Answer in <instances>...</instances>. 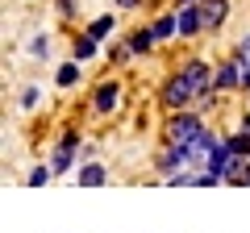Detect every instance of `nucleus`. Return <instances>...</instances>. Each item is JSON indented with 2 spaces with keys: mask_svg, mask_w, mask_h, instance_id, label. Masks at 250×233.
<instances>
[{
  "mask_svg": "<svg viewBox=\"0 0 250 233\" xmlns=\"http://www.w3.org/2000/svg\"><path fill=\"white\" fill-rule=\"evenodd\" d=\"M142 0H117V9H138Z\"/></svg>",
  "mask_w": 250,
  "mask_h": 233,
  "instance_id": "nucleus-21",
  "label": "nucleus"
},
{
  "mask_svg": "<svg viewBox=\"0 0 250 233\" xmlns=\"http://www.w3.org/2000/svg\"><path fill=\"white\" fill-rule=\"evenodd\" d=\"M96 50H100V42L83 29V34L75 38V46H71V58H75V63H88V58H96Z\"/></svg>",
  "mask_w": 250,
  "mask_h": 233,
  "instance_id": "nucleus-10",
  "label": "nucleus"
},
{
  "mask_svg": "<svg viewBox=\"0 0 250 233\" xmlns=\"http://www.w3.org/2000/svg\"><path fill=\"white\" fill-rule=\"evenodd\" d=\"M75 183H80V188H104L108 183V167L104 162H83V167L75 171Z\"/></svg>",
  "mask_w": 250,
  "mask_h": 233,
  "instance_id": "nucleus-8",
  "label": "nucleus"
},
{
  "mask_svg": "<svg viewBox=\"0 0 250 233\" xmlns=\"http://www.w3.org/2000/svg\"><path fill=\"white\" fill-rule=\"evenodd\" d=\"M233 58H238V63H242V71H250V34L242 38L238 46H233Z\"/></svg>",
  "mask_w": 250,
  "mask_h": 233,
  "instance_id": "nucleus-16",
  "label": "nucleus"
},
{
  "mask_svg": "<svg viewBox=\"0 0 250 233\" xmlns=\"http://www.w3.org/2000/svg\"><path fill=\"white\" fill-rule=\"evenodd\" d=\"M179 75L188 79V88L196 92V100H208L217 92V67H208L205 58H188V63L179 67Z\"/></svg>",
  "mask_w": 250,
  "mask_h": 233,
  "instance_id": "nucleus-2",
  "label": "nucleus"
},
{
  "mask_svg": "<svg viewBox=\"0 0 250 233\" xmlns=\"http://www.w3.org/2000/svg\"><path fill=\"white\" fill-rule=\"evenodd\" d=\"M38 104V88H25L21 92V108H34Z\"/></svg>",
  "mask_w": 250,
  "mask_h": 233,
  "instance_id": "nucleus-18",
  "label": "nucleus"
},
{
  "mask_svg": "<svg viewBox=\"0 0 250 233\" xmlns=\"http://www.w3.org/2000/svg\"><path fill=\"white\" fill-rule=\"evenodd\" d=\"M54 83H59V88H75V83H80V63H62L59 67V75H54Z\"/></svg>",
  "mask_w": 250,
  "mask_h": 233,
  "instance_id": "nucleus-14",
  "label": "nucleus"
},
{
  "mask_svg": "<svg viewBox=\"0 0 250 233\" xmlns=\"http://www.w3.org/2000/svg\"><path fill=\"white\" fill-rule=\"evenodd\" d=\"M175 21H179V38H196V34H205L200 4H179V9H175Z\"/></svg>",
  "mask_w": 250,
  "mask_h": 233,
  "instance_id": "nucleus-5",
  "label": "nucleus"
},
{
  "mask_svg": "<svg viewBox=\"0 0 250 233\" xmlns=\"http://www.w3.org/2000/svg\"><path fill=\"white\" fill-rule=\"evenodd\" d=\"M75 150H83V146H80V134H75V129H67V134L54 142V154H50L54 175H67V171L75 167Z\"/></svg>",
  "mask_w": 250,
  "mask_h": 233,
  "instance_id": "nucleus-3",
  "label": "nucleus"
},
{
  "mask_svg": "<svg viewBox=\"0 0 250 233\" xmlns=\"http://www.w3.org/2000/svg\"><path fill=\"white\" fill-rule=\"evenodd\" d=\"M200 17H205L208 34H217L225 25V17H229V0H200Z\"/></svg>",
  "mask_w": 250,
  "mask_h": 233,
  "instance_id": "nucleus-6",
  "label": "nucleus"
},
{
  "mask_svg": "<svg viewBox=\"0 0 250 233\" xmlns=\"http://www.w3.org/2000/svg\"><path fill=\"white\" fill-rule=\"evenodd\" d=\"M238 134H246V137H250V108L242 113V121H238Z\"/></svg>",
  "mask_w": 250,
  "mask_h": 233,
  "instance_id": "nucleus-19",
  "label": "nucleus"
},
{
  "mask_svg": "<svg viewBox=\"0 0 250 233\" xmlns=\"http://www.w3.org/2000/svg\"><path fill=\"white\" fill-rule=\"evenodd\" d=\"M59 13H62V17H71V13H75V0H59Z\"/></svg>",
  "mask_w": 250,
  "mask_h": 233,
  "instance_id": "nucleus-20",
  "label": "nucleus"
},
{
  "mask_svg": "<svg viewBox=\"0 0 250 233\" xmlns=\"http://www.w3.org/2000/svg\"><path fill=\"white\" fill-rule=\"evenodd\" d=\"M154 42H159V38H154L150 25H142V29H134V34H129V50H134V54H150Z\"/></svg>",
  "mask_w": 250,
  "mask_h": 233,
  "instance_id": "nucleus-12",
  "label": "nucleus"
},
{
  "mask_svg": "<svg viewBox=\"0 0 250 233\" xmlns=\"http://www.w3.org/2000/svg\"><path fill=\"white\" fill-rule=\"evenodd\" d=\"M121 104V83L117 79H104L96 88V96H92V108H96V113H113V108Z\"/></svg>",
  "mask_w": 250,
  "mask_h": 233,
  "instance_id": "nucleus-7",
  "label": "nucleus"
},
{
  "mask_svg": "<svg viewBox=\"0 0 250 233\" xmlns=\"http://www.w3.org/2000/svg\"><path fill=\"white\" fill-rule=\"evenodd\" d=\"M29 54H34V58H46V54H50V38H34V42H29Z\"/></svg>",
  "mask_w": 250,
  "mask_h": 233,
  "instance_id": "nucleus-17",
  "label": "nucleus"
},
{
  "mask_svg": "<svg viewBox=\"0 0 250 233\" xmlns=\"http://www.w3.org/2000/svg\"><path fill=\"white\" fill-rule=\"evenodd\" d=\"M50 179H54V167H50V162H42V167H34V171L25 175V183H29V188H46Z\"/></svg>",
  "mask_w": 250,
  "mask_h": 233,
  "instance_id": "nucleus-15",
  "label": "nucleus"
},
{
  "mask_svg": "<svg viewBox=\"0 0 250 233\" xmlns=\"http://www.w3.org/2000/svg\"><path fill=\"white\" fill-rule=\"evenodd\" d=\"M113 29H117V17H113V13H100V17L92 21V25H88V34L96 38V42H104V38L113 34Z\"/></svg>",
  "mask_w": 250,
  "mask_h": 233,
  "instance_id": "nucleus-13",
  "label": "nucleus"
},
{
  "mask_svg": "<svg viewBox=\"0 0 250 233\" xmlns=\"http://www.w3.org/2000/svg\"><path fill=\"white\" fill-rule=\"evenodd\" d=\"M192 100H196V92L188 88V79H184L179 71L171 75L167 83H163V108H171V113H184V108L192 104Z\"/></svg>",
  "mask_w": 250,
  "mask_h": 233,
  "instance_id": "nucleus-4",
  "label": "nucleus"
},
{
  "mask_svg": "<svg viewBox=\"0 0 250 233\" xmlns=\"http://www.w3.org/2000/svg\"><path fill=\"white\" fill-rule=\"evenodd\" d=\"M242 63L238 58H229V63H221L217 67V92H233V88H242Z\"/></svg>",
  "mask_w": 250,
  "mask_h": 233,
  "instance_id": "nucleus-9",
  "label": "nucleus"
},
{
  "mask_svg": "<svg viewBox=\"0 0 250 233\" xmlns=\"http://www.w3.org/2000/svg\"><path fill=\"white\" fill-rule=\"evenodd\" d=\"M150 29H154V38H159V42H167V38L179 34V21H175V13H163V17L150 21Z\"/></svg>",
  "mask_w": 250,
  "mask_h": 233,
  "instance_id": "nucleus-11",
  "label": "nucleus"
},
{
  "mask_svg": "<svg viewBox=\"0 0 250 233\" xmlns=\"http://www.w3.org/2000/svg\"><path fill=\"white\" fill-rule=\"evenodd\" d=\"M179 4H200V0H175V9H179Z\"/></svg>",
  "mask_w": 250,
  "mask_h": 233,
  "instance_id": "nucleus-22",
  "label": "nucleus"
},
{
  "mask_svg": "<svg viewBox=\"0 0 250 233\" xmlns=\"http://www.w3.org/2000/svg\"><path fill=\"white\" fill-rule=\"evenodd\" d=\"M200 134H205V116H196V113H188V108H184V113H171L167 129H163V146H179V150H188Z\"/></svg>",
  "mask_w": 250,
  "mask_h": 233,
  "instance_id": "nucleus-1",
  "label": "nucleus"
}]
</instances>
